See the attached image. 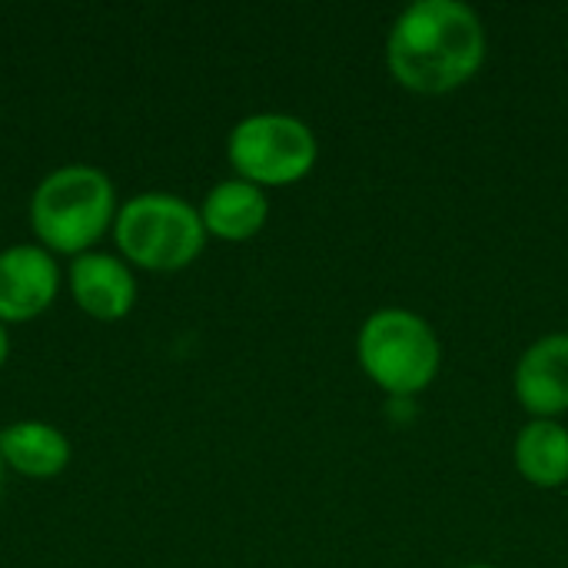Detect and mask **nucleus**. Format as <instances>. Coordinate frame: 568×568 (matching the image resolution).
<instances>
[{"mask_svg": "<svg viewBox=\"0 0 568 568\" xmlns=\"http://www.w3.org/2000/svg\"><path fill=\"white\" fill-rule=\"evenodd\" d=\"M386 63L396 83L413 93H453L483 70L486 27L459 0H416L389 27Z\"/></svg>", "mask_w": 568, "mask_h": 568, "instance_id": "f257e3e1", "label": "nucleus"}, {"mask_svg": "<svg viewBox=\"0 0 568 568\" xmlns=\"http://www.w3.org/2000/svg\"><path fill=\"white\" fill-rule=\"evenodd\" d=\"M120 200L116 183L93 163H63L40 176L30 193L33 240L53 256H83L113 233Z\"/></svg>", "mask_w": 568, "mask_h": 568, "instance_id": "f03ea898", "label": "nucleus"}, {"mask_svg": "<svg viewBox=\"0 0 568 568\" xmlns=\"http://www.w3.org/2000/svg\"><path fill=\"white\" fill-rule=\"evenodd\" d=\"M116 253L140 273H183L206 250L200 206L166 190H143L120 203L113 220Z\"/></svg>", "mask_w": 568, "mask_h": 568, "instance_id": "7ed1b4c3", "label": "nucleus"}, {"mask_svg": "<svg viewBox=\"0 0 568 568\" xmlns=\"http://www.w3.org/2000/svg\"><path fill=\"white\" fill-rule=\"evenodd\" d=\"M363 373L396 399H409L433 386L443 363V346L433 326L409 310H376L356 339Z\"/></svg>", "mask_w": 568, "mask_h": 568, "instance_id": "20e7f679", "label": "nucleus"}, {"mask_svg": "<svg viewBox=\"0 0 568 568\" xmlns=\"http://www.w3.org/2000/svg\"><path fill=\"white\" fill-rule=\"evenodd\" d=\"M226 160L233 176L270 190L306 180L320 160L316 133L290 113L263 110L233 123L226 136Z\"/></svg>", "mask_w": 568, "mask_h": 568, "instance_id": "39448f33", "label": "nucleus"}, {"mask_svg": "<svg viewBox=\"0 0 568 568\" xmlns=\"http://www.w3.org/2000/svg\"><path fill=\"white\" fill-rule=\"evenodd\" d=\"M63 270L40 243H13L0 250V323L23 326L40 320L60 296Z\"/></svg>", "mask_w": 568, "mask_h": 568, "instance_id": "423d86ee", "label": "nucleus"}, {"mask_svg": "<svg viewBox=\"0 0 568 568\" xmlns=\"http://www.w3.org/2000/svg\"><path fill=\"white\" fill-rule=\"evenodd\" d=\"M63 283L73 306L97 323H120L136 306V270L120 253L90 250L70 260Z\"/></svg>", "mask_w": 568, "mask_h": 568, "instance_id": "0eeeda50", "label": "nucleus"}, {"mask_svg": "<svg viewBox=\"0 0 568 568\" xmlns=\"http://www.w3.org/2000/svg\"><path fill=\"white\" fill-rule=\"evenodd\" d=\"M516 399L532 419H556L568 413V333L536 339L513 376Z\"/></svg>", "mask_w": 568, "mask_h": 568, "instance_id": "6e6552de", "label": "nucleus"}, {"mask_svg": "<svg viewBox=\"0 0 568 568\" xmlns=\"http://www.w3.org/2000/svg\"><path fill=\"white\" fill-rule=\"evenodd\" d=\"M0 456L7 473L30 483H50L67 473L73 446L70 436L47 419H13L0 429Z\"/></svg>", "mask_w": 568, "mask_h": 568, "instance_id": "1a4fd4ad", "label": "nucleus"}, {"mask_svg": "<svg viewBox=\"0 0 568 568\" xmlns=\"http://www.w3.org/2000/svg\"><path fill=\"white\" fill-rule=\"evenodd\" d=\"M200 220L206 236L223 243H250L263 233L270 220V196L266 190L230 176L206 190L200 203Z\"/></svg>", "mask_w": 568, "mask_h": 568, "instance_id": "9d476101", "label": "nucleus"}, {"mask_svg": "<svg viewBox=\"0 0 568 568\" xmlns=\"http://www.w3.org/2000/svg\"><path fill=\"white\" fill-rule=\"evenodd\" d=\"M516 469L536 489L568 483V429L556 419H532L516 436Z\"/></svg>", "mask_w": 568, "mask_h": 568, "instance_id": "9b49d317", "label": "nucleus"}, {"mask_svg": "<svg viewBox=\"0 0 568 568\" xmlns=\"http://www.w3.org/2000/svg\"><path fill=\"white\" fill-rule=\"evenodd\" d=\"M7 359H10V329L0 323V369H3Z\"/></svg>", "mask_w": 568, "mask_h": 568, "instance_id": "f8f14e48", "label": "nucleus"}, {"mask_svg": "<svg viewBox=\"0 0 568 568\" xmlns=\"http://www.w3.org/2000/svg\"><path fill=\"white\" fill-rule=\"evenodd\" d=\"M3 486H7V463H3V456H0V496H3Z\"/></svg>", "mask_w": 568, "mask_h": 568, "instance_id": "ddd939ff", "label": "nucleus"}, {"mask_svg": "<svg viewBox=\"0 0 568 568\" xmlns=\"http://www.w3.org/2000/svg\"><path fill=\"white\" fill-rule=\"evenodd\" d=\"M466 568H496V566H466Z\"/></svg>", "mask_w": 568, "mask_h": 568, "instance_id": "4468645a", "label": "nucleus"}]
</instances>
